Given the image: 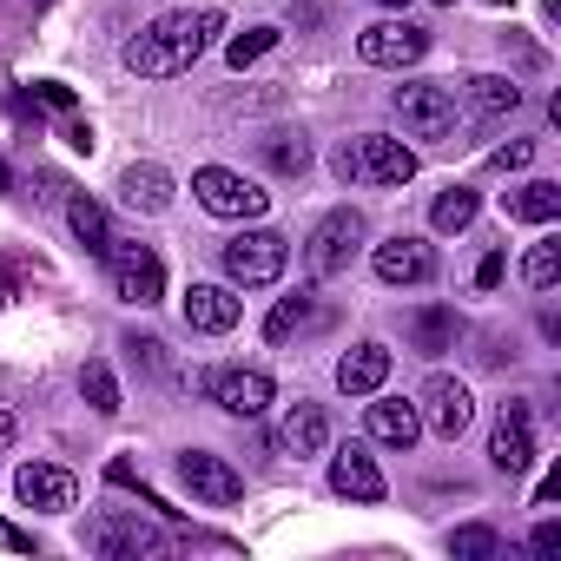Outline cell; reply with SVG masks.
<instances>
[{
  "label": "cell",
  "mask_w": 561,
  "mask_h": 561,
  "mask_svg": "<svg viewBox=\"0 0 561 561\" xmlns=\"http://www.w3.org/2000/svg\"><path fill=\"white\" fill-rule=\"evenodd\" d=\"M119 198L133 205V211H146V218H159V211H172V172L165 165H126V179H119Z\"/></svg>",
  "instance_id": "cell-22"
},
{
  "label": "cell",
  "mask_w": 561,
  "mask_h": 561,
  "mask_svg": "<svg viewBox=\"0 0 561 561\" xmlns=\"http://www.w3.org/2000/svg\"><path fill=\"white\" fill-rule=\"evenodd\" d=\"M0 548H21V554H27V548H34V541H27V535H21V528H8V522H0Z\"/></svg>",
  "instance_id": "cell-38"
},
{
  "label": "cell",
  "mask_w": 561,
  "mask_h": 561,
  "mask_svg": "<svg viewBox=\"0 0 561 561\" xmlns=\"http://www.w3.org/2000/svg\"><path fill=\"white\" fill-rule=\"evenodd\" d=\"M179 482H185L198 502H211V508L244 502V476H238L225 456H211V449H185V456H179Z\"/></svg>",
  "instance_id": "cell-8"
},
{
  "label": "cell",
  "mask_w": 561,
  "mask_h": 561,
  "mask_svg": "<svg viewBox=\"0 0 561 561\" xmlns=\"http://www.w3.org/2000/svg\"><path fill=\"white\" fill-rule=\"evenodd\" d=\"M443 8H456V0H443Z\"/></svg>",
  "instance_id": "cell-42"
},
{
  "label": "cell",
  "mask_w": 561,
  "mask_h": 561,
  "mask_svg": "<svg viewBox=\"0 0 561 561\" xmlns=\"http://www.w3.org/2000/svg\"><path fill=\"white\" fill-rule=\"evenodd\" d=\"M0 443H14V410H0Z\"/></svg>",
  "instance_id": "cell-39"
},
{
  "label": "cell",
  "mask_w": 561,
  "mask_h": 561,
  "mask_svg": "<svg viewBox=\"0 0 561 561\" xmlns=\"http://www.w3.org/2000/svg\"><path fill=\"white\" fill-rule=\"evenodd\" d=\"M522 277H528V291H554V277H561V244H554V238L528 244V257H522Z\"/></svg>",
  "instance_id": "cell-30"
},
{
  "label": "cell",
  "mask_w": 561,
  "mask_h": 561,
  "mask_svg": "<svg viewBox=\"0 0 561 561\" xmlns=\"http://www.w3.org/2000/svg\"><path fill=\"white\" fill-rule=\"evenodd\" d=\"M14 495H21L27 508H41V515H67V508L80 502V482H73L67 469H54V462H21V469H14Z\"/></svg>",
  "instance_id": "cell-13"
},
{
  "label": "cell",
  "mask_w": 561,
  "mask_h": 561,
  "mask_svg": "<svg viewBox=\"0 0 561 561\" xmlns=\"http://www.w3.org/2000/svg\"><path fill=\"white\" fill-rule=\"evenodd\" d=\"M218 257H225L231 285H277L285 264H291V238H277V231H238Z\"/></svg>",
  "instance_id": "cell-5"
},
{
  "label": "cell",
  "mask_w": 561,
  "mask_h": 561,
  "mask_svg": "<svg viewBox=\"0 0 561 561\" xmlns=\"http://www.w3.org/2000/svg\"><path fill=\"white\" fill-rule=\"evenodd\" d=\"M271 47H277V27H244V34H231V41H225V60L244 73V67H251V60H264Z\"/></svg>",
  "instance_id": "cell-32"
},
{
  "label": "cell",
  "mask_w": 561,
  "mask_h": 561,
  "mask_svg": "<svg viewBox=\"0 0 561 561\" xmlns=\"http://www.w3.org/2000/svg\"><path fill=\"white\" fill-rule=\"evenodd\" d=\"M370 264H377L383 285H430V277H436V251H430L423 238H410V231L383 238V244L370 251Z\"/></svg>",
  "instance_id": "cell-12"
},
{
  "label": "cell",
  "mask_w": 561,
  "mask_h": 561,
  "mask_svg": "<svg viewBox=\"0 0 561 561\" xmlns=\"http://www.w3.org/2000/svg\"><path fill=\"white\" fill-rule=\"evenodd\" d=\"M179 311H185V324H192V331H205V337H225V331L244 318V305H238L225 285H192Z\"/></svg>",
  "instance_id": "cell-17"
},
{
  "label": "cell",
  "mask_w": 561,
  "mask_h": 561,
  "mask_svg": "<svg viewBox=\"0 0 561 561\" xmlns=\"http://www.w3.org/2000/svg\"><path fill=\"white\" fill-rule=\"evenodd\" d=\"M218 34H225V14H218V8L159 14V21H146V27L126 41V67H133L139 80H179V73H192V60H198Z\"/></svg>",
  "instance_id": "cell-1"
},
{
  "label": "cell",
  "mask_w": 561,
  "mask_h": 561,
  "mask_svg": "<svg viewBox=\"0 0 561 561\" xmlns=\"http://www.w3.org/2000/svg\"><path fill=\"white\" fill-rule=\"evenodd\" d=\"M528 159H535V139H508V146H495V152H489V165H495V172H522Z\"/></svg>",
  "instance_id": "cell-33"
},
{
  "label": "cell",
  "mask_w": 561,
  "mask_h": 561,
  "mask_svg": "<svg viewBox=\"0 0 561 561\" xmlns=\"http://www.w3.org/2000/svg\"><path fill=\"white\" fill-rule=\"evenodd\" d=\"M502 271H508V257H502V251H489V257L476 264V285H482V291H495V285H502Z\"/></svg>",
  "instance_id": "cell-35"
},
{
  "label": "cell",
  "mask_w": 561,
  "mask_h": 561,
  "mask_svg": "<svg viewBox=\"0 0 561 561\" xmlns=\"http://www.w3.org/2000/svg\"><path fill=\"white\" fill-rule=\"evenodd\" d=\"M423 416H430V430H436L443 443H456V436L476 423V397H469V383L436 370V377L423 383Z\"/></svg>",
  "instance_id": "cell-10"
},
{
  "label": "cell",
  "mask_w": 561,
  "mask_h": 561,
  "mask_svg": "<svg viewBox=\"0 0 561 561\" xmlns=\"http://www.w3.org/2000/svg\"><path fill=\"white\" fill-rule=\"evenodd\" d=\"M462 100H469V119H476V126H495V119H508V113L522 106V87H515L508 73H476V80L462 87Z\"/></svg>",
  "instance_id": "cell-20"
},
{
  "label": "cell",
  "mask_w": 561,
  "mask_h": 561,
  "mask_svg": "<svg viewBox=\"0 0 561 561\" xmlns=\"http://www.w3.org/2000/svg\"><path fill=\"white\" fill-rule=\"evenodd\" d=\"M357 179H370V185H410L416 179V152L403 139H390V133H364L357 139Z\"/></svg>",
  "instance_id": "cell-14"
},
{
  "label": "cell",
  "mask_w": 561,
  "mask_h": 561,
  "mask_svg": "<svg viewBox=\"0 0 561 561\" xmlns=\"http://www.w3.org/2000/svg\"><path fill=\"white\" fill-rule=\"evenodd\" d=\"M331 172H337V179H344V185H351V179H357V146H344V152H337V159H331Z\"/></svg>",
  "instance_id": "cell-37"
},
{
  "label": "cell",
  "mask_w": 561,
  "mask_h": 561,
  "mask_svg": "<svg viewBox=\"0 0 561 561\" xmlns=\"http://www.w3.org/2000/svg\"><path fill=\"white\" fill-rule=\"evenodd\" d=\"M41 100H47V106H60V113H67V106H73V93H67V87H60V80H41Z\"/></svg>",
  "instance_id": "cell-36"
},
{
  "label": "cell",
  "mask_w": 561,
  "mask_h": 561,
  "mask_svg": "<svg viewBox=\"0 0 561 561\" xmlns=\"http://www.w3.org/2000/svg\"><path fill=\"white\" fill-rule=\"evenodd\" d=\"M364 238H370V225H364V211H357V205L324 211V218H318V231L305 238V264H311V277H337V271H351V257L364 251Z\"/></svg>",
  "instance_id": "cell-3"
},
{
  "label": "cell",
  "mask_w": 561,
  "mask_h": 561,
  "mask_svg": "<svg viewBox=\"0 0 561 561\" xmlns=\"http://www.w3.org/2000/svg\"><path fill=\"white\" fill-rule=\"evenodd\" d=\"M205 390H211V403L225 410V416H264L271 410V397H277V383L264 377V370H244V364H231V370H211L205 377Z\"/></svg>",
  "instance_id": "cell-7"
},
{
  "label": "cell",
  "mask_w": 561,
  "mask_h": 561,
  "mask_svg": "<svg viewBox=\"0 0 561 561\" xmlns=\"http://www.w3.org/2000/svg\"><path fill=\"white\" fill-rule=\"evenodd\" d=\"M364 430H370V443H383V449H410V443L423 436V410L403 403V397H377V403L364 410Z\"/></svg>",
  "instance_id": "cell-16"
},
{
  "label": "cell",
  "mask_w": 561,
  "mask_h": 561,
  "mask_svg": "<svg viewBox=\"0 0 561 561\" xmlns=\"http://www.w3.org/2000/svg\"><path fill=\"white\" fill-rule=\"evenodd\" d=\"M476 211H482L476 185H443V192H436V205H430V225H436V231H469V225H476Z\"/></svg>",
  "instance_id": "cell-25"
},
{
  "label": "cell",
  "mask_w": 561,
  "mask_h": 561,
  "mask_svg": "<svg viewBox=\"0 0 561 561\" xmlns=\"http://www.w3.org/2000/svg\"><path fill=\"white\" fill-rule=\"evenodd\" d=\"M528 548H535V554H541V561H554V554H561V522H541V528H535V541H528Z\"/></svg>",
  "instance_id": "cell-34"
},
{
  "label": "cell",
  "mask_w": 561,
  "mask_h": 561,
  "mask_svg": "<svg viewBox=\"0 0 561 561\" xmlns=\"http://www.w3.org/2000/svg\"><path fill=\"white\" fill-rule=\"evenodd\" d=\"M410 344L423 351V357H443L449 344H456V311H443V305H423V311H410Z\"/></svg>",
  "instance_id": "cell-23"
},
{
  "label": "cell",
  "mask_w": 561,
  "mask_h": 561,
  "mask_svg": "<svg viewBox=\"0 0 561 561\" xmlns=\"http://www.w3.org/2000/svg\"><path fill=\"white\" fill-rule=\"evenodd\" d=\"M495 528H482V522H462V528H449V554L456 561H495Z\"/></svg>",
  "instance_id": "cell-31"
},
{
  "label": "cell",
  "mask_w": 561,
  "mask_h": 561,
  "mask_svg": "<svg viewBox=\"0 0 561 561\" xmlns=\"http://www.w3.org/2000/svg\"><path fill=\"white\" fill-rule=\"evenodd\" d=\"M357 54H364V67H416L430 54V34L410 21H377L357 34Z\"/></svg>",
  "instance_id": "cell-9"
},
{
  "label": "cell",
  "mask_w": 561,
  "mask_h": 561,
  "mask_svg": "<svg viewBox=\"0 0 561 561\" xmlns=\"http://www.w3.org/2000/svg\"><path fill=\"white\" fill-rule=\"evenodd\" d=\"M264 159H271V172L298 179V172L311 165V139H305V133H271V139H264Z\"/></svg>",
  "instance_id": "cell-29"
},
{
  "label": "cell",
  "mask_w": 561,
  "mask_h": 561,
  "mask_svg": "<svg viewBox=\"0 0 561 561\" xmlns=\"http://www.w3.org/2000/svg\"><path fill=\"white\" fill-rule=\"evenodd\" d=\"M508 218H522V225H548V218H561V185H554V179H528V185L508 198Z\"/></svg>",
  "instance_id": "cell-24"
},
{
  "label": "cell",
  "mask_w": 561,
  "mask_h": 561,
  "mask_svg": "<svg viewBox=\"0 0 561 561\" xmlns=\"http://www.w3.org/2000/svg\"><path fill=\"white\" fill-rule=\"evenodd\" d=\"M331 489L351 495V502H383V495H390V482H383V469H377V456H370L364 443H344V449L331 456Z\"/></svg>",
  "instance_id": "cell-15"
},
{
  "label": "cell",
  "mask_w": 561,
  "mask_h": 561,
  "mask_svg": "<svg viewBox=\"0 0 561 561\" xmlns=\"http://www.w3.org/2000/svg\"><path fill=\"white\" fill-rule=\"evenodd\" d=\"M377 8H410V0H377Z\"/></svg>",
  "instance_id": "cell-41"
},
{
  "label": "cell",
  "mask_w": 561,
  "mask_h": 561,
  "mask_svg": "<svg viewBox=\"0 0 561 561\" xmlns=\"http://www.w3.org/2000/svg\"><path fill=\"white\" fill-rule=\"evenodd\" d=\"M390 106H397V119H403L410 139H423V146L456 139V93L443 80H410V87L390 93Z\"/></svg>",
  "instance_id": "cell-2"
},
{
  "label": "cell",
  "mask_w": 561,
  "mask_h": 561,
  "mask_svg": "<svg viewBox=\"0 0 561 561\" xmlns=\"http://www.w3.org/2000/svg\"><path fill=\"white\" fill-rule=\"evenodd\" d=\"M311 318H318L311 291H298V298H277V305H271V318H264V337H271V344H291V337H298Z\"/></svg>",
  "instance_id": "cell-27"
},
{
  "label": "cell",
  "mask_w": 561,
  "mask_h": 561,
  "mask_svg": "<svg viewBox=\"0 0 561 561\" xmlns=\"http://www.w3.org/2000/svg\"><path fill=\"white\" fill-rule=\"evenodd\" d=\"M80 397H87L100 416H119V410H126V403H119V377H113V364H100V357L80 364Z\"/></svg>",
  "instance_id": "cell-28"
},
{
  "label": "cell",
  "mask_w": 561,
  "mask_h": 561,
  "mask_svg": "<svg viewBox=\"0 0 561 561\" xmlns=\"http://www.w3.org/2000/svg\"><path fill=\"white\" fill-rule=\"evenodd\" d=\"M0 192H14V172H8V165H0Z\"/></svg>",
  "instance_id": "cell-40"
},
{
  "label": "cell",
  "mask_w": 561,
  "mask_h": 561,
  "mask_svg": "<svg viewBox=\"0 0 561 561\" xmlns=\"http://www.w3.org/2000/svg\"><path fill=\"white\" fill-rule=\"evenodd\" d=\"M383 377H390V351L383 344H357V351L337 357V390L344 397H377Z\"/></svg>",
  "instance_id": "cell-21"
},
{
  "label": "cell",
  "mask_w": 561,
  "mask_h": 561,
  "mask_svg": "<svg viewBox=\"0 0 561 561\" xmlns=\"http://www.w3.org/2000/svg\"><path fill=\"white\" fill-rule=\"evenodd\" d=\"M87 548L93 554H133L139 561V554H165L172 541L152 522H100V528H87Z\"/></svg>",
  "instance_id": "cell-18"
},
{
  "label": "cell",
  "mask_w": 561,
  "mask_h": 561,
  "mask_svg": "<svg viewBox=\"0 0 561 561\" xmlns=\"http://www.w3.org/2000/svg\"><path fill=\"white\" fill-rule=\"evenodd\" d=\"M277 436H285L291 456H324V449H331V410L311 403V397H298V403L285 410V430H277Z\"/></svg>",
  "instance_id": "cell-19"
},
{
  "label": "cell",
  "mask_w": 561,
  "mask_h": 561,
  "mask_svg": "<svg viewBox=\"0 0 561 561\" xmlns=\"http://www.w3.org/2000/svg\"><path fill=\"white\" fill-rule=\"evenodd\" d=\"M106 271H113V291H119L126 305H139V311L165 298V264H159L152 244H126V238H113V244H106Z\"/></svg>",
  "instance_id": "cell-6"
},
{
  "label": "cell",
  "mask_w": 561,
  "mask_h": 561,
  "mask_svg": "<svg viewBox=\"0 0 561 561\" xmlns=\"http://www.w3.org/2000/svg\"><path fill=\"white\" fill-rule=\"evenodd\" d=\"M192 198H198L211 218H264V205H271V192H264L257 179L231 172V165H198V172H192Z\"/></svg>",
  "instance_id": "cell-4"
},
{
  "label": "cell",
  "mask_w": 561,
  "mask_h": 561,
  "mask_svg": "<svg viewBox=\"0 0 561 561\" xmlns=\"http://www.w3.org/2000/svg\"><path fill=\"white\" fill-rule=\"evenodd\" d=\"M489 462H495L502 476H522V469L535 462V410H528V403H502L495 436H489Z\"/></svg>",
  "instance_id": "cell-11"
},
{
  "label": "cell",
  "mask_w": 561,
  "mask_h": 561,
  "mask_svg": "<svg viewBox=\"0 0 561 561\" xmlns=\"http://www.w3.org/2000/svg\"><path fill=\"white\" fill-rule=\"evenodd\" d=\"M67 225H73V238L93 251V257H106V244H113V225H106V205H93L87 192L67 205Z\"/></svg>",
  "instance_id": "cell-26"
}]
</instances>
